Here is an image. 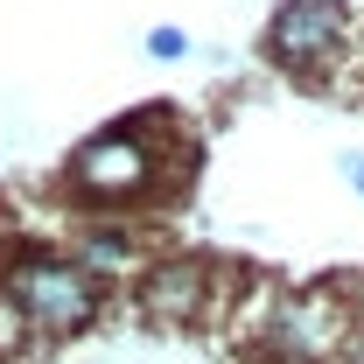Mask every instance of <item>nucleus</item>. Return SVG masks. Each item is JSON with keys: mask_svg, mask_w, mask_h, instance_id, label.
Wrapping results in <instances>:
<instances>
[{"mask_svg": "<svg viewBox=\"0 0 364 364\" xmlns=\"http://www.w3.org/2000/svg\"><path fill=\"white\" fill-rule=\"evenodd\" d=\"M336 43H343V0H280L267 14V56L294 77L329 63Z\"/></svg>", "mask_w": 364, "mask_h": 364, "instance_id": "39448f33", "label": "nucleus"}, {"mask_svg": "<svg viewBox=\"0 0 364 364\" xmlns=\"http://www.w3.org/2000/svg\"><path fill=\"white\" fill-rule=\"evenodd\" d=\"M105 294H112V280H98L91 267H77L70 252L28 245V252L0 259V309H7V322L21 336H43V343L85 336L91 322L105 316Z\"/></svg>", "mask_w": 364, "mask_h": 364, "instance_id": "f257e3e1", "label": "nucleus"}, {"mask_svg": "<svg viewBox=\"0 0 364 364\" xmlns=\"http://www.w3.org/2000/svg\"><path fill=\"white\" fill-rule=\"evenodd\" d=\"M350 343V309L329 287H294L267 309V358L280 364H329Z\"/></svg>", "mask_w": 364, "mask_h": 364, "instance_id": "20e7f679", "label": "nucleus"}, {"mask_svg": "<svg viewBox=\"0 0 364 364\" xmlns=\"http://www.w3.org/2000/svg\"><path fill=\"white\" fill-rule=\"evenodd\" d=\"M63 189L98 218L147 203L161 189V147L147 134V119H127V127H105V134L77 140V154L63 161Z\"/></svg>", "mask_w": 364, "mask_h": 364, "instance_id": "f03ea898", "label": "nucleus"}, {"mask_svg": "<svg viewBox=\"0 0 364 364\" xmlns=\"http://www.w3.org/2000/svg\"><path fill=\"white\" fill-rule=\"evenodd\" d=\"M134 301H140V316H147V322L189 329V322H203L218 301H225V267L203 259V252H161V259H140Z\"/></svg>", "mask_w": 364, "mask_h": 364, "instance_id": "7ed1b4c3", "label": "nucleus"}, {"mask_svg": "<svg viewBox=\"0 0 364 364\" xmlns=\"http://www.w3.org/2000/svg\"><path fill=\"white\" fill-rule=\"evenodd\" d=\"M147 56L176 63V56H189V36H182V28H147Z\"/></svg>", "mask_w": 364, "mask_h": 364, "instance_id": "0eeeda50", "label": "nucleus"}, {"mask_svg": "<svg viewBox=\"0 0 364 364\" xmlns=\"http://www.w3.org/2000/svg\"><path fill=\"white\" fill-rule=\"evenodd\" d=\"M70 259H77V267H91L98 280H112L119 267L140 273V231H127V225H98V218H91V225L70 238Z\"/></svg>", "mask_w": 364, "mask_h": 364, "instance_id": "423d86ee", "label": "nucleus"}, {"mask_svg": "<svg viewBox=\"0 0 364 364\" xmlns=\"http://www.w3.org/2000/svg\"><path fill=\"white\" fill-rule=\"evenodd\" d=\"M336 176L350 182V189H358V203H364V154H358V147H343V154H336Z\"/></svg>", "mask_w": 364, "mask_h": 364, "instance_id": "6e6552de", "label": "nucleus"}]
</instances>
